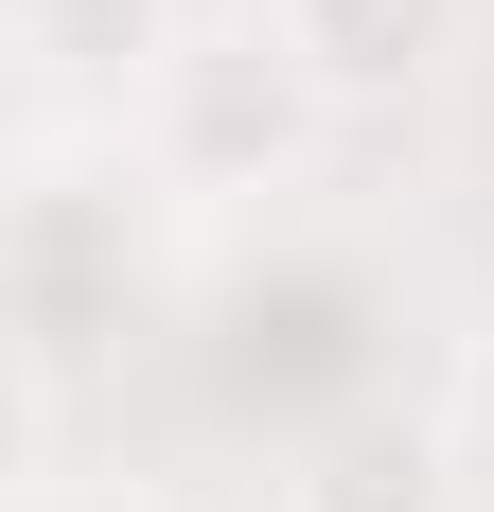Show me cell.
<instances>
[{"mask_svg":"<svg viewBox=\"0 0 494 512\" xmlns=\"http://www.w3.org/2000/svg\"><path fill=\"white\" fill-rule=\"evenodd\" d=\"M283 512H442V424H353L283 477Z\"/></svg>","mask_w":494,"mask_h":512,"instance_id":"6da1fadb","label":"cell"},{"mask_svg":"<svg viewBox=\"0 0 494 512\" xmlns=\"http://www.w3.org/2000/svg\"><path fill=\"white\" fill-rule=\"evenodd\" d=\"M424 18H442V0H283V53L300 71H389Z\"/></svg>","mask_w":494,"mask_h":512,"instance_id":"7a4b0ae2","label":"cell"},{"mask_svg":"<svg viewBox=\"0 0 494 512\" xmlns=\"http://www.w3.org/2000/svg\"><path fill=\"white\" fill-rule=\"evenodd\" d=\"M36 460H53V389H36V354L0 336V512H36Z\"/></svg>","mask_w":494,"mask_h":512,"instance_id":"3957f363","label":"cell"}]
</instances>
